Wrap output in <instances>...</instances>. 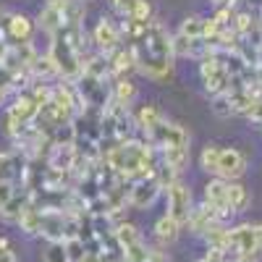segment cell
Returning a JSON list of instances; mask_svg holds the SVG:
<instances>
[{"label":"cell","instance_id":"6da1fadb","mask_svg":"<svg viewBox=\"0 0 262 262\" xmlns=\"http://www.w3.org/2000/svg\"><path fill=\"white\" fill-rule=\"evenodd\" d=\"M131 53H134L137 69L147 76V79H165L173 71V37L168 34V29L160 21H149V24L131 37Z\"/></svg>","mask_w":262,"mask_h":262},{"label":"cell","instance_id":"7a4b0ae2","mask_svg":"<svg viewBox=\"0 0 262 262\" xmlns=\"http://www.w3.org/2000/svg\"><path fill=\"white\" fill-rule=\"evenodd\" d=\"M53 42H50V60L55 63V71H58V76H63V79H69V81H76L79 76H81V55H79V50L69 42V37H66L60 29L50 37Z\"/></svg>","mask_w":262,"mask_h":262},{"label":"cell","instance_id":"3957f363","mask_svg":"<svg viewBox=\"0 0 262 262\" xmlns=\"http://www.w3.org/2000/svg\"><path fill=\"white\" fill-rule=\"evenodd\" d=\"M200 76L205 81V90L207 95H221V92H228V71H226V63L221 58V53L217 50H210L205 58H200Z\"/></svg>","mask_w":262,"mask_h":262},{"label":"cell","instance_id":"277c9868","mask_svg":"<svg viewBox=\"0 0 262 262\" xmlns=\"http://www.w3.org/2000/svg\"><path fill=\"white\" fill-rule=\"evenodd\" d=\"M147 142L160 152L165 147H186L189 144V134L184 131V126L170 123V121L163 118L160 123H155V126L147 131Z\"/></svg>","mask_w":262,"mask_h":262},{"label":"cell","instance_id":"5b68a950","mask_svg":"<svg viewBox=\"0 0 262 262\" xmlns=\"http://www.w3.org/2000/svg\"><path fill=\"white\" fill-rule=\"evenodd\" d=\"M228 242H231V249L236 252V257L252 259V257L259 252L257 231H254L252 223H238V226L228 228Z\"/></svg>","mask_w":262,"mask_h":262},{"label":"cell","instance_id":"8992f818","mask_svg":"<svg viewBox=\"0 0 262 262\" xmlns=\"http://www.w3.org/2000/svg\"><path fill=\"white\" fill-rule=\"evenodd\" d=\"M165 194H168V212L165 215H170L176 223H181V226H186V221H189V212H191V189L186 186V184H181V181H176L170 189H165Z\"/></svg>","mask_w":262,"mask_h":262},{"label":"cell","instance_id":"52a82bcc","mask_svg":"<svg viewBox=\"0 0 262 262\" xmlns=\"http://www.w3.org/2000/svg\"><path fill=\"white\" fill-rule=\"evenodd\" d=\"M160 184L155 181V176L149 179H142V181H134L128 186V205L134 210H147L155 205V200L160 196Z\"/></svg>","mask_w":262,"mask_h":262},{"label":"cell","instance_id":"ba28073f","mask_svg":"<svg viewBox=\"0 0 262 262\" xmlns=\"http://www.w3.org/2000/svg\"><path fill=\"white\" fill-rule=\"evenodd\" d=\"M247 173V158L242 155L238 149H221L217 155V170L215 176L217 179H226V181H238Z\"/></svg>","mask_w":262,"mask_h":262},{"label":"cell","instance_id":"9c48e42d","mask_svg":"<svg viewBox=\"0 0 262 262\" xmlns=\"http://www.w3.org/2000/svg\"><path fill=\"white\" fill-rule=\"evenodd\" d=\"M205 202L217 212V217L226 223V217L233 215V210L228 207V181L226 179H212L205 186Z\"/></svg>","mask_w":262,"mask_h":262},{"label":"cell","instance_id":"30bf717a","mask_svg":"<svg viewBox=\"0 0 262 262\" xmlns=\"http://www.w3.org/2000/svg\"><path fill=\"white\" fill-rule=\"evenodd\" d=\"M92 37H95V45L100 48L102 55H111L113 50L121 48V29L113 24L111 18H105V16L100 18V24L95 27Z\"/></svg>","mask_w":262,"mask_h":262},{"label":"cell","instance_id":"8fae6325","mask_svg":"<svg viewBox=\"0 0 262 262\" xmlns=\"http://www.w3.org/2000/svg\"><path fill=\"white\" fill-rule=\"evenodd\" d=\"M27 176V158L21 152H0V181H18Z\"/></svg>","mask_w":262,"mask_h":262},{"label":"cell","instance_id":"7c38bea8","mask_svg":"<svg viewBox=\"0 0 262 262\" xmlns=\"http://www.w3.org/2000/svg\"><path fill=\"white\" fill-rule=\"evenodd\" d=\"M6 34L11 39V45H16V42H29L34 34L32 18L24 13H6Z\"/></svg>","mask_w":262,"mask_h":262},{"label":"cell","instance_id":"4fadbf2b","mask_svg":"<svg viewBox=\"0 0 262 262\" xmlns=\"http://www.w3.org/2000/svg\"><path fill=\"white\" fill-rule=\"evenodd\" d=\"M34 202V191L27 186L24 191H16L11 200L0 207V221H6V223H16L18 217H21V212H24L29 205Z\"/></svg>","mask_w":262,"mask_h":262},{"label":"cell","instance_id":"5bb4252c","mask_svg":"<svg viewBox=\"0 0 262 262\" xmlns=\"http://www.w3.org/2000/svg\"><path fill=\"white\" fill-rule=\"evenodd\" d=\"M215 221H221V217H217V212H215L207 202H202L200 207H191L186 226L191 228V233H196V236H205V231H207Z\"/></svg>","mask_w":262,"mask_h":262},{"label":"cell","instance_id":"9a60e30c","mask_svg":"<svg viewBox=\"0 0 262 262\" xmlns=\"http://www.w3.org/2000/svg\"><path fill=\"white\" fill-rule=\"evenodd\" d=\"M16 226L24 231L27 236H39V228H42V207L37 205V196H34V202L21 212V217L16 221Z\"/></svg>","mask_w":262,"mask_h":262},{"label":"cell","instance_id":"2e32d148","mask_svg":"<svg viewBox=\"0 0 262 262\" xmlns=\"http://www.w3.org/2000/svg\"><path fill=\"white\" fill-rule=\"evenodd\" d=\"M37 27L45 32V34L53 37L63 27V11L55 8L53 3H45V6H42V11H39V16H37Z\"/></svg>","mask_w":262,"mask_h":262},{"label":"cell","instance_id":"e0dca14e","mask_svg":"<svg viewBox=\"0 0 262 262\" xmlns=\"http://www.w3.org/2000/svg\"><path fill=\"white\" fill-rule=\"evenodd\" d=\"M107 60H111L113 76H126L131 69H137V60H134V53H131V45L113 50L111 55H107Z\"/></svg>","mask_w":262,"mask_h":262},{"label":"cell","instance_id":"ac0fdd59","mask_svg":"<svg viewBox=\"0 0 262 262\" xmlns=\"http://www.w3.org/2000/svg\"><path fill=\"white\" fill-rule=\"evenodd\" d=\"M160 160H163L165 165H170L176 173L186 170V165H189V160H191L189 144H186V147H165V149H160Z\"/></svg>","mask_w":262,"mask_h":262},{"label":"cell","instance_id":"d6986e66","mask_svg":"<svg viewBox=\"0 0 262 262\" xmlns=\"http://www.w3.org/2000/svg\"><path fill=\"white\" fill-rule=\"evenodd\" d=\"M179 233H181V223H176L170 215H163V217H158V223H155V238L160 244H173L179 238Z\"/></svg>","mask_w":262,"mask_h":262},{"label":"cell","instance_id":"ffe728a7","mask_svg":"<svg viewBox=\"0 0 262 262\" xmlns=\"http://www.w3.org/2000/svg\"><path fill=\"white\" fill-rule=\"evenodd\" d=\"M252 202V196H249V189L244 184H238V181H228V207L233 210V215L238 212H244Z\"/></svg>","mask_w":262,"mask_h":262},{"label":"cell","instance_id":"44dd1931","mask_svg":"<svg viewBox=\"0 0 262 262\" xmlns=\"http://www.w3.org/2000/svg\"><path fill=\"white\" fill-rule=\"evenodd\" d=\"M134 100H137V86L131 84L126 76H116V84H113V102L131 107V102H134Z\"/></svg>","mask_w":262,"mask_h":262},{"label":"cell","instance_id":"7402d4cb","mask_svg":"<svg viewBox=\"0 0 262 262\" xmlns=\"http://www.w3.org/2000/svg\"><path fill=\"white\" fill-rule=\"evenodd\" d=\"M116 244L121 247V252L126 249V247H131V244H137V242H142V233H139V228L134 226V223H121V226H116Z\"/></svg>","mask_w":262,"mask_h":262},{"label":"cell","instance_id":"603a6c76","mask_svg":"<svg viewBox=\"0 0 262 262\" xmlns=\"http://www.w3.org/2000/svg\"><path fill=\"white\" fill-rule=\"evenodd\" d=\"M160 121H163V113L158 111L155 105H144L142 111L137 113V126L144 131V134H147V131L155 126V123H160Z\"/></svg>","mask_w":262,"mask_h":262},{"label":"cell","instance_id":"cb8c5ba5","mask_svg":"<svg viewBox=\"0 0 262 262\" xmlns=\"http://www.w3.org/2000/svg\"><path fill=\"white\" fill-rule=\"evenodd\" d=\"M202 27H205V18L202 16H186L181 21V32L179 34H184L189 39H202Z\"/></svg>","mask_w":262,"mask_h":262},{"label":"cell","instance_id":"d4e9b609","mask_svg":"<svg viewBox=\"0 0 262 262\" xmlns=\"http://www.w3.org/2000/svg\"><path fill=\"white\" fill-rule=\"evenodd\" d=\"M212 113H215L217 118H231V116H236V111H233V102H231L228 92L212 95Z\"/></svg>","mask_w":262,"mask_h":262},{"label":"cell","instance_id":"484cf974","mask_svg":"<svg viewBox=\"0 0 262 262\" xmlns=\"http://www.w3.org/2000/svg\"><path fill=\"white\" fill-rule=\"evenodd\" d=\"M63 244H66V252H69V259L71 262H81L84 254L90 252V249H86V242H84L81 236H69Z\"/></svg>","mask_w":262,"mask_h":262},{"label":"cell","instance_id":"4316f807","mask_svg":"<svg viewBox=\"0 0 262 262\" xmlns=\"http://www.w3.org/2000/svg\"><path fill=\"white\" fill-rule=\"evenodd\" d=\"M42 262H71L69 252H66L63 242H48L45 252H42Z\"/></svg>","mask_w":262,"mask_h":262},{"label":"cell","instance_id":"83f0119b","mask_svg":"<svg viewBox=\"0 0 262 262\" xmlns=\"http://www.w3.org/2000/svg\"><path fill=\"white\" fill-rule=\"evenodd\" d=\"M217 155H221V147L207 144V147L202 149V155H200V165H202V170L215 173V170H217Z\"/></svg>","mask_w":262,"mask_h":262},{"label":"cell","instance_id":"f1b7e54d","mask_svg":"<svg viewBox=\"0 0 262 262\" xmlns=\"http://www.w3.org/2000/svg\"><path fill=\"white\" fill-rule=\"evenodd\" d=\"M11 84H13V74L0 66V102L6 100V95H8V90H11Z\"/></svg>","mask_w":262,"mask_h":262},{"label":"cell","instance_id":"f546056e","mask_svg":"<svg viewBox=\"0 0 262 262\" xmlns=\"http://www.w3.org/2000/svg\"><path fill=\"white\" fill-rule=\"evenodd\" d=\"M111 3H113V8L126 18V16H131V11H134L137 8V3H139V0H111Z\"/></svg>","mask_w":262,"mask_h":262},{"label":"cell","instance_id":"4dcf8cb0","mask_svg":"<svg viewBox=\"0 0 262 262\" xmlns=\"http://www.w3.org/2000/svg\"><path fill=\"white\" fill-rule=\"evenodd\" d=\"M247 118L262 126V95H257V97H254L252 107H249V111H247Z\"/></svg>","mask_w":262,"mask_h":262},{"label":"cell","instance_id":"1f68e13d","mask_svg":"<svg viewBox=\"0 0 262 262\" xmlns=\"http://www.w3.org/2000/svg\"><path fill=\"white\" fill-rule=\"evenodd\" d=\"M13 194H16V184L13 181H0V207H3Z\"/></svg>","mask_w":262,"mask_h":262},{"label":"cell","instance_id":"d6a6232c","mask_svg":"<svg viewBox=\"0 0 262 262\" xmlns=\"http://www.w3.org/2000/svg\"><path fill=\"white\" fill-rule=\"evenodd\" d=\"M6 13L0 16V60H3V55L8 53V48H11V42H8V34H6Z\"/></svg>","mask_w":262,"mask_h":262},{"label":"cell","instance_id":"836d02e7","mask_svg":"<svg viewBox=\"0 0 262 262\" xmlns=\"http://www.w3.org/2000/svg\"><path fill=\"white\" fill-rule=\"evenodd\" d=\"M107 259H111L107 254H100V252H86L81 262H107Z\"/></svg>","mask_w":262,"mask_h":262},{"label":"cell","instance_id":"e575fe53","mask_svg":"<svg viewBox=\"0 0 262 262\" xmlns=\"http://www.w3.org/2000/svg\"><path fill=\"white\" fill-rule=\"evenodd\" d=\"M212 3H215V8H231L236 0H212Z\"/></svg>","mask_w":262,"mask_h":262},{"label":"cell","instance_id":"d590c367","mask_svg":"<svg viewBox=\"0 0 262 262\" xmlns=\"http://www.w3.org/2000/svg\"><path fill=\"white\" fill-rule=\"evenodd\" d=\"M254 231H257V242H259V249H262V223H257Z\"/></svg>","mask_w":262,"mask_h":262},{"label":"cell","instance_id":"8d00e7d4","mask_svg":"<svg viewBox=\"0 0 262 262\" xmlns=\"http://www.w3.org/2000/svg\"><path fill=\"white\" fill-rule=\"evenodd\" d=\"M0 249H11V244H8V238H0Z\"/></svg>","mask_w":262,"mask_h":262},{"label":"cell","instance_id":"74e56055","mask_svg":"<svg viewBox=\"0 0 262 262\" xmlns=\"http://www.w3.org/2000/svg\"><path fill=\"white\" fill-rule=\"evenodd\" d=\"M236 262H252V259H244V257H236Z\"/></svg>","mask_w":262,"mask_h":262},{"label":"cell","instance_id":"f35d334b","mask_svg":"<svg viewBox=\"0 0 262 262\" xmlns=\"http://www.w3.org/2000/svg\"><path fill=\"white\" fill-rule=\"evenodd\" d=\"M196 262H212V259H207V257H205V259H196Z\"/></svg>","mask_w":262,"mask_h":262},{"label":"cell","instance_id":"ab89813d","mask_svg":"<svg viewBox=\"0 0 262 262\" xmlns=\"http://www.w3.org/2000/svg\"><path fill=\"white\" fill-rule=\"evenodd\" d=\"M81 3H86V0H81Z\"/></svg>","mask_w":262,"mask_h":262},{"label":"cell","instance_id":"60d3db41","mask_svg":"<svg viewBox=\"0 0 262 262\" xmlns=\"http://www.w3.org/2000/svg\"><path fill=\"white\" fill-rule=\"evenodd\" d=\"M247 3H252V0H247Z\"/></svg>","mask_w":262,"mask_h":262}]
</instances>
